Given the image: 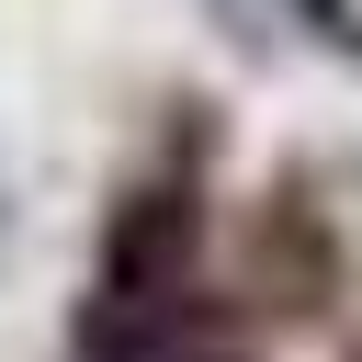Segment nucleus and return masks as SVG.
I'll return each instance as SVG.
<instances>
[{
	"mask_svg": "<svg viewBox=\"0 0 362 362\" xmlns=\"http://www.w3.org/2000/svg\"><path fill=\"white\" fill-rule=\"evenodd\" d=\"M226 23H249L272 45H305V57H362V11L351 0H226Z\"/></svg>",
	"mask_w": 362,
	"mask_h": 362,
	"instance_id": "f257e3e1",
	"label": "nucleus"
},
{
	"mask_svg": "<svg viewBox=\"0 0 362 362\" xmlns=\"http://www.w3.org/2000/svg\"><path fill=\"white\" fill-rule=\"evenodd\" d=\"M79 362H249L226 328H204V305L192 317H170V328H147V339H124V351H79Z\"/></svg>",
	"mask_w": 362,
	"mask_h": 362,
	"instance_id": "f03ea898",
	"label": "nucleus"
},
{
	"mask_svg": "<svg viewBox=\"0 0 362 362\" xmlns=\"http://www.w3.org/2000/svg\"><path fill=\"white\" fill-rule=\"evenodd\" d=\"M0 249H11V192H0Z\"/></svg>",
	"mask_w": 362,
	"mask_h": 362,
	"instance_id": "7ed1b4c3",
	"label": "nucleus"
}]
</instances>
